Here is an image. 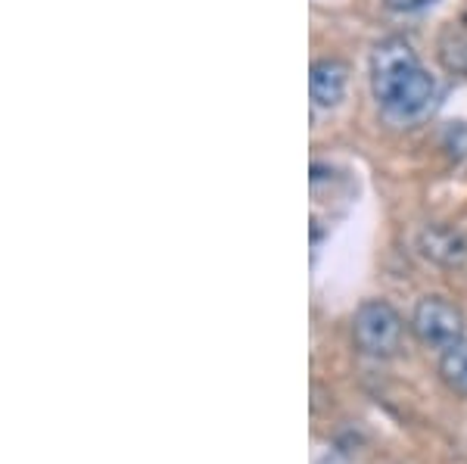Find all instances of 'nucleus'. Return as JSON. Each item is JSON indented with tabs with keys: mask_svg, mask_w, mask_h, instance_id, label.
<instances>
[{
	"mask_svg": "<svg viewBox=\"0 0 467 464\" xmlns=\"http://www.w3.org/2000/svg\"><path fill=\"white\" fill-rule=\"evenodd\" d=\"M440 63L449 72L467 75V28L464 26H446L440 35Z\"/></svg>",
	"mask_w": 467,
	"mask_h": 464,
	"instance_id": "423d86ee",
	"label": "nucleus"
},
{
	"mask_svg": "<svg viewBox=\"0 0 467 464\" xmlns=\"http://www.w3.org/2000/svg\"><path fill=\"white\" fill-rule=\"evenodd\" d=\"M436 4V0H387V6L393 13H418V10H424V6H431Z\"/></svg>",
	"mask_w": 467,
	"mask_h": 464,
	"instance_id": "6e6552de",
	"label": "nucleus"
},
{
	"mask_svg": "<svg viewBox=\"0 0 467 464\" xmlns=\"http://www.w3.org/2000/svg\"><path fill=\"white\" fill-rule=\"evenodd\" d=\"M440 374L451 390L467 396V340H458L455 346H449L446 353H442Z\"/></svg>",
	"mask_w": 467,
	"mask_h": 464,
	"instance_id": "0eeeda50",
	"label": "nucleus"
},
{
	"mask_svg": "<svg viewBox=\"0 0 467 464\" xmlns=\"http://www.w3.org/2000/svg\"><path fill=\"white\" fill-rule=\"evenodd\" d=\"M346 85H349V66L343 59H318L312 63V72H308V94H312L315 107L321 109H334L337 103L343 100Z\"/></svg>",
	"mask_w": 467,
	"mask_h": 464,
	"instance_id": "39448f33",
	"label": "nucleus"
},
{
	"mask_svg": "<svg viewBox=\"0 0 467 464\" xmlns=\"http://www.w3.org/2000/svg\"><path fill=\"white\" fill-rule=\"evenodd\" d=\"M352 336H356V346L365 356L389 358L402 346V318L387 299H368L356 309Z\"/></svg>",
	"mask_w": 467,
	"mask_h": 464,
	"instance_id": "f03ea898",
	"label": "nucleus"
},
{
	"mask_svg": "<svg viewBox=\"0 0 467 464\" xmlns=\"http://www.w3.org/2000/svg\"><path fill=\"white\" fill-rule=\"evenodd\" d=\"M418 250L440 268H462L467 265V237L449 224H427L418 234Z\"/></svg>",
	"mask_w": 467,
	"mask_h": 464,
	"instance_id": "20e7f679",
	"label": "nucleus"
},
{
	"mask_svg": "<svg viewBox=\"0 0 467 464\" xmlns=\"http://www.w3.org/2000/svg\"><path fill=\"white\" fill-rule=\"evenodd\" d=\"M371 91L387 112L409 119L431 107L436 81L405 37H387L371 54Z\"/></svg>",
	"mask_w": 467,
	"mask_h": 464,
	"instance_id": "f257e3e1",
	"label": "nucleus"
},
{
	"mask_svg": "<svg viewBox=\"0 0 467 464\" xmlns=\"http://www.w3.org/2000/svg\"><path fill=\"white\" fill-rule=\"evenodd\" d=\"M411 327L418 340L431 349H449L462 340L464 334V315L455 303L446 296H424L414 305Z\"/></svg>",
	"mask_w": 467,
	"mask_h": 464,
	"instance_id": "7ed1b4c3",
	"label": "nucleus"
}]
</instances>
